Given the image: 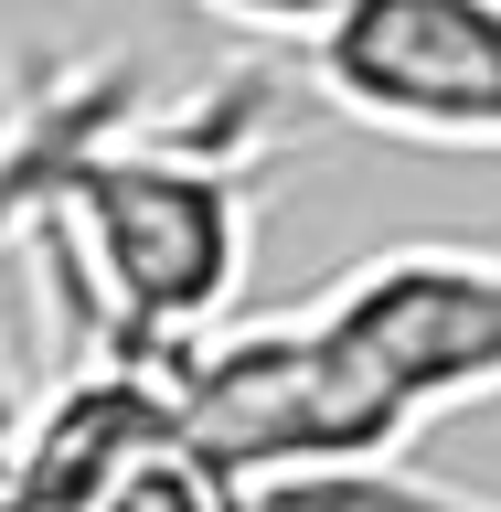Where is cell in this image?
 <instances>
[{"label":"cell","instance_id":"cell-2","mask_svg":"<svg viewBox=\"0 0 501 512\" xmlns=\"http://www.w3.org/2000/svg\"><path fill=\"white\" fill-rule=\"evenodd\" d=\"M299 320L363 374V395L406 438L448 406L501 395V256L480 246H384L352 278H331Z\"/></svg>","mask_w":501,"mask_h":512},{"label":"cell","instance_id":"cell-1","mask_svg":"<svg viewBox=\"0 0 501 512\" xmlns=\"http://www.w3.org/2000/svg\"><path fill=\"white\" fill-rule=\"evenodd\" d=\"M256 139H267V86L235 75L224 107L203 96L192 118H139L96 128L64 160L54 203L22 224L64 267V288L96 310L107 352L171 363L203 342L256 256Z\"/></svg>","mask_w":501,"mask_h":512},{"label":"cell","instance_id":"cell-3","mask_svg":"<svg viewBox=\"0 0 501 512\" xmlns=\"http://www.w3.org/2000/svg\"><path fill=\"white\" fill-rule=\"evenodd\" d=\"M310 86L416 150H501V0H352Z\"/></svg>","mask_w":501,"mask_h":512},{"label":"cell","instance_id":"cell-6","mask_svg":"<svg viewBox=\"0 0 501 512\" xmlns=\"http://www.w3.org/2000/svg\"><path fill=\"white\" fill-rule=\"evenodd\" d=\"M203 11H214V22H235V32H256V43H299V54H310V43L342 22L352 0H203Z\"/></svg>","mask_w":501,"mask_h":512},{"label":"cell","instance_id":"cell-7","mask_svg":"<svg viewBox=\"0 0 501 512\" xmlns=\"http://www.w3.org/2000/svg\"><path fill=\"white\" fill-rule=\"evenodd\" d=\"M0 512H32V502H22V491H0Z\"/></svg>","mask_w":501,"mask_h":512},{"label":"cell","instance_id":"cell-5","mask_svg":"<svg viewBox=\"0 0 501 512\" xmlns=\"http://www.w3.org/2000/svg\"><path fill=\"white\" fill-rule=\"evenodd\" d=\"M246 512H501L491 491H459V480H427L406 459H374V470H320V480H278L256 491Z\"/></svg>","mask_w":501,"mask_h":512},{"label":"cell","instance_id":"cell-4","mask_svg":"<svg viewBox=\"0 0 501 512\" xmlns=\"http://www.w3.org/2000/svg\"><path fill=\"white\" fill-rule=\"evenodd\" d=\"M139 107V64H32L22 96L0 107V246H22V224L54 203L64 160L86 150L96 128H118Z\"/></svg>","mask_w":501,"mask_h":512}]
</instances>
